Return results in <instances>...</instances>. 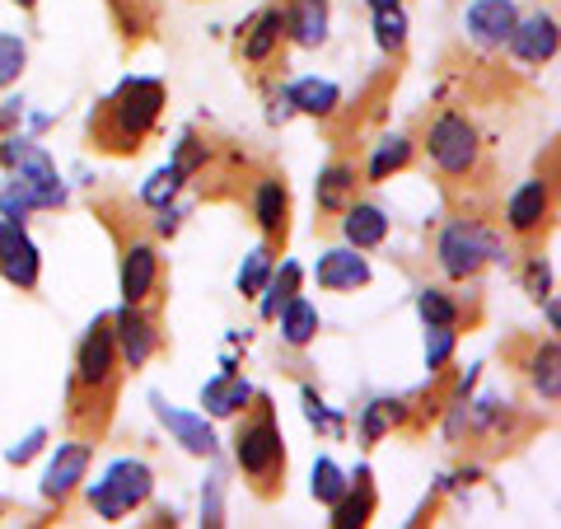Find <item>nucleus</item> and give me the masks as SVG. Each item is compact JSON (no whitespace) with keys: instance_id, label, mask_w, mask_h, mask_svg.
<instances>
[{"instance_id":"nucleus-1","label":"nucleus","mask_w":561,"mask_h":529,"mask_svg":"<svg viewBox=\"0 0 561 529\" xmlns=\"http://www.w3.org/2000/svg\"><path fill=\"white\" fill-rule=\"evenodd\" d=\"M164 109V85L160 80H146V76H131L122 80V90L103 103L94 113L90 132L99 140V150H113V155H131L140 150V140L154 132Z\"/></svg>"},{"instance_id":"nucleus-2","label":"nucleus","mask_w":561,"mask_h":529,"mask_svg":"<svg viewBox=\"0 0 561 529\" xmlns=\"http://www.w3.org/2000/svg\"><path fill=\"white\" fill-rule=\"evenodd\" d=\"M0 165L14 173L10 183L24 192L33 211L38 206H66V188H61L57 169H51L43 146H33V140H24V136H10V140H0Z\"/></svg>"},{"instance_id":"nucleus-3","label":"nucleus","mask_w":561,"mask_h":529,"mask_svg":"<svg viewBox=\"0 0 561 529\" xmlns=\"http://www.w3.org/2000/svg\"><path fill=\"white\" fill-rule=\"evenodd\" d=\"M491 258H501V244L478 221H449L440 230V239H435V262H440V272L449 281L478 277Z\"/></svg>"},{"instance_id":"nucleus-4","label":"nucleus","mask_w":561,"mask_h":529,"mask_svg":"<svg viewBox=\"0 0 561 529\" xmlns=\"http://www.w3.org/2000/svg\"><path fill=\"white\" fill-rule=\"evenodd\" d=\"M426 155L449 179H468L482 165V136L463 113H440L426 132Z\"/></svg>"},{"instance_id":"nucleus-5","label":"nucleus","mask_w":561,"mask_h":529,"mask_svg":"<svg viewBox=\"0 0 561 529\" xmlns=\"http://www.w3.org/2000/svg\"><path fill=\"white\" fill-rule=\"evenodd\" d=\"M150 492H154L150 464H140V460H117L108 473H103V483L90 487V506L99 510L103 520H122V516H131L136 506H146Z\"/></svg>"},{"instance_id":"nucleus-6","label":"nucleus","mask_w":561,"mask_h":529,"mask_svg":"<svg viewBox=\"0 0 561 529\" xmlns=\"http://www.w3.org/2000/svg\"><path fill=\"white\" fill-rule=\"evenodd\" d=\"M234 460H239V469L249 473L257 487H272V479L286 469V450H280V431H276L272 413H257L253 421H243V427H239Z\"/></svg>"},{"instance_id":"nucleus-7","label":"nucleus","mask_w":561,"mask_h":529,"mask_svg":"<svg viewBox=\"0 0 561 529\" xmlns=\"http://www.w3.org/2000/svg\"><path fill=\"white\" fill-rule=\"evenodd\" d=\"M117 375V342H113V328L108 319H99L80 342V357H76V380L84 390H108Z\"/></svg>"},{"instance_id":"nucleus-8","label":"nucleus","mask_w":561,"mask_h":529,"mask_svg":"<svg viewBox=\"0 0 561 529\" xmlns=\"http://www.w3.org/2000/svg\"><path fill=\"white\" fill-rule=\"evenodd\" d=\"M38 249H33V239L20 230L14 221L0 216V277L10 281V286L20 291H33L38 286Z\"/></svg>"},{"instance_id":"nucleus-9","label":"nucleus","mask_w":561,"mask_h":529,"mask_svg":"<svg viewBox=\"0 0 561 529\" xmlns=\"http://www.w3.org/2000/svg\"><path fill=\"white\" fill-rule=\"evenodd\" d=\"M515 20H519L515 0H472L463 14V29L478 47H505L515 33Z\"/></svg>"},{"instance_id":"nucleus-10","label":"nucleus","mask_w":561,"mask_h":529,"mask_svg":"<svg viewBox=\"0 0 561 529\" xmlns=\"http://www.w3.org/2000/svg\"><path fill=\"white\" fill-rule=\"evenodd\" d=\"M515 52L519 61H529V66H548L557 57V14H524V20H515V33H511V43H505Z\"/></svg>"},{"instance_id":"nucleus-11","label":"nucleus","mask_w":561,"mask_h":529,"mask_svg":"<svg viewBox=\"0 0 561 529\" xmlns=\"http://www.w3.org/2000/svg\"><path fill=\"white\" fill-rule=\"evenodd\" d=\"M108 328H113V342H117V361H127L131 370L146 365L154 357V347H160V338H154V328H150L146 314H140V305H122Z\"/></svg>"},{"instance_id":"nucleus-12","label":"nucleus","mask_w":561,"mask_h":529,"mask_svg":"<svg viewBox=\"0 0 561 529\" xmlns=\"http://www.w3.org/2000/svg\"><path fill=\"white\" fill-rule=\"evenodd\" d=\"M552 216V183L548 179H529V183H519L515 188V198L511 206H505V221H511V230L515 235H538L542 225H548Z\"/></svg>"},{"instance_id":"nucleus-13","label":"nucleus","mask_w":561,"mask_h":529,"mask_svg":"<svg viewBox=\"0 0 561 529\" xmlns=\"http://www.w3.org/2000/svg\"><path fill=\"white\" fill-rule=\"evenodd\" d=\"M150 403H154V417L164 421V431H169L173 440H179V446H183L187 454H206V460H210V454H216V431L206 427V417L173 408V403H164L160 394H154Z\"/></svg>"},{"instance_id":"nucleus-14","label":"nucleus","mask_w":561,"mask_h":529,"mask_svg":"<svg viewBox=\"0 0 561 529\" xmlns=\"http://www.w3.org/2000/svg\"><path fill=\"white\" fill-rule=\"evenodd\" d=\"M154 281H160V254H154V244H131L122 254V305H146Z\"/></svg>"},{"instance_id":"nucleus-15","label":"nucleus","mask_w":561,"mask_h":529,"mask_svg":"<svg viewBox=\"0 0 561 529\" xmlns=\"http://www.w3.org/2000/svg\"><path fill=\"white\" fill-rule=\"evenodd\" d=\"M84 469H90V446H84V440H70V446H61L57 454H51V464H47L43 497L47 502H66L70 492L84 483Z\"/></svg>"},{"instance_id":"nucleus-16","label":"nucleus","mask_w":561,"mask_h":529,"mask_svg":"<svg viewBox=\"0 0 561 529\" xmlns=\"http://www.w3.org/2000/svg\"><path fill=\"white\" fill-rule=\"evenodd\" d=\"M313 281L323 291H356V286H370V262L360 258V249H328L313 268Z\"/></svg>"},{"instance_id":"nucleus-17","label":"nucleus","mask_w":561,"mask_h":529,"mask_svg":"<svg viewBox=\"0 0 561 529\" xmlns=\"http://www.w3.org/2000/svg\"><path fill=\"white\" fill-rule=\"evenodd\" d=\"M342 239L351 244V249H379L383 239H389V216L375 206V202H351L342 211Z\"/></svg>"},{"instance_id":"nucleus-18","label":"nucleus","mask_w":561,"mask_h":529,"mask_svg":"<svg viewBox=\"0 0 561 529\" xmlns=\"http://www.w3.org/2000/svg\"><path fill=\"white\" fill-rule=\"evenodd\" d=\"M253 403V384L249 380H234V361L225 357V370L216 380H206V390H202V408L210 417H234L239 408H249Z\"/></svg>"},{"instance_id":"nucleus-19","label":"nucleus","mask_w":561,"mask_h":529,"mask_svg":"<svg viewBox=\"0 0 561 529\" xmlns=\"http://www.w3.org/2000/svg\"><path fill=\"white\" fill-rule=\"evenodd\" d=\"M280 20H286V38L290 43L319 47L328 38V0H286Z\"/></svg>"},{"instance_id":"nucleus-20","label":"nucleus","mask_w":561,"mask_h":529,"mask_svg":"<svg viewBox=\"0 0 561 529\" xmlns=\"http://www.w3.org/2000/svg\"><path fill=\"white\" fill-rule=\"evenodd\" d=\"M356 487H346L337 502H332V529H360V525H370L375 516V487H370V473H356L351 479Z\"/></svg>"},{"instance_id":"nucleus-21","label":"nucleus","mask_w":561,"mask_h":529,"mask_svg":"<svg viewBox=\"0 0 561 529\" xmlns=\"http://www.w3.org/2000/svg\"><path fill=\"white\" fill-rule=\"evenodd\" d=\"M253 216L262 225V235H286V216H290V192L280 179H262L253 188Z\"/></svg>"},{"instance_id":"nucleus-22","label":"nucleus","mask_w":561,"mask_h":529,"mask_svg":"<svg viewBox=\"0 0 561 529\" xmlns=\"http://www.w3.org/2000/svg\"><path fill=\"white\" fill-rule=\"evenodd\" d=\"M276 319H280V338H286L290 347H309L313 338H319V309H313V300H305L300 291L276 309Z\"/></svg>"},{"instance_id":"nucleus-23","label":"nucleus","mask_w":561,"mask_h":529,"mask_svg":"<svg viewBox=\"0 0 561 529\" xmlns=\"http://www.w3.org/2000/svg\"><path fill=\"white\" fill-rule=\"evenodd\" d=\"M313 198H319V211L328 216H342V211L356 202V169L351 165H332L319 173V188H313Z\"/></svg>"},{"instance_id":"nucleus-24","label":"nucleus","mask_w":561,"mask_h":529,"mask_svg":"<svg viewBox=\"0 0 561 529\" xmlns=\"http://www.w3.org/2000/svg\"><path fill=\"white\" fill-rule=\"evenodd\" d=\"M286 103L290 109H300V113H309V117H328V113H337L342 90L332 80H295L286 90Z\"/></svg>"},{"instance_id":"nucleus-25","label":"nucleus","mask_w":561,"mask_h":529,"mask_svg":"<svg viewBox=\"0 0 561 529\" xmlns=\"http://www.w3.org/2000/svg\"><path fill=\"white\" fill-rule=\"evenodd\" d=\"M280 38H286V20H280V10H262L253 29H249V38H243V61H267L272 52L280 47Z\"/></svg>"},{"instance_id":"nucleus-26","label":"nucleus","mask_w":561,"mask_h":529,"mask_svg":"<svg viewBox=\"0 0 561 529\" xmlns=\"http://www.w3.org/2000/svg\"><path fill=\"white\" fill-rule=\"evenodd\" d=\"M408 165H412V140L408 136H383L379 146H375V155H370V165H365V179L383 183L389 173L408 169Z\"/></svg>"},{"instance_id":"nucleus-27","label":"nucleus","mask_w":561,"mask_h":529,"mask_svg":"<svg viewBox=\"0 0 561 529\" xmlns=\"http://www.w3.org/2000/svg\"><path fill=\"white\" fill-rule=\"evenodd\" d=\"M300 277H305V272H300V262H280V272L272 268L267 286H262V291H267V300H262V319H276V309L286 305L295 291H300Z\"/></svg>"},{"instance_id":"nucleus-28","label":"nucleus","mask_w":561,"mask_h":529,"mask_svg":"<svg viewBox=\"0 0 561 529\" xmlns=\"http://www.w3.org/2000/svg\"><path fill=\"white\" fill-rule=\"evenodd\" d=\"M557 365H561V351H557V342L538 347V351H534V361H529V380H534V390H538L542 398H548V403H557V394H561Z\"/></svg>"},{"instance_id":"nucleus-29","label":"nucleus","mask_w":561,"mask_h":529,"mask_svg":"<svg viewBox=\"0 0 561 529\" xmlns=\"http://www.w3.org/2000/svg\"><path fill=\"white\" fill-rule=\"evenodd\" d=\"M375 43L383 52H402V47H408V14H402V5L375 10Z\"/></svg>"},{"instance_id":"nucleus-30","label":"nucleus","mask_w":561,"mask_h":529,"mask_svg":"<svg viewBox=\"0 0 561 529\" xmlns=\"http://www.w3.org/2000/svg\"><path fill=\"white\" fill-rule=\"evenodd\" d=\"M179 188H183V169L169 165V169H160V173H150V183L140 188V202L160 211V206H169L173 198H179Z\"/></svg>"},{"instance_id":"nucleus-31","label":"nucleus","mask_w":561,"mask_h":529,"mask_svg":"<svg viewBox=\"0 0 561 529\" xmlns=\"http://www.w3.org/2000/svg\"><path fill=\"white\" fill-rule=\"evenodd\" d=\"M24 61H28V47L20 33H0V90H10V85L20 80Z\"/></svg>"},{"instance_id":"nucleus-32","label":"nucleus","mask_w":561,"mask_h":529,"mask_svg":"<svg viewBox=\"0 0 561 529\" xmlns=\"http://www.w3.org/2000/svg\"><path fill=\"white\" fill-rule=\"evenodd\" d=\"M267 277H272V249L262 244V249H253L249 258H243V268H239V291H243V295H262Z\"/></svg>"},{"instance_id":"nucleus-33","label":"nucleus","mask_w":561,"mask_h":529,"mask_svg":"<svg viewBox=\"0 0 561 529\" xmlns=\"http://www.w3.org/2000/svg\"><path fill=\"white\" fill-rule=\"evenodd\" d=\"M416 314H421L426 324H449V328L459 324V305H454L445 291H435V286H426V291L416 295Z\"/></svg>"},{"instance_id":"nucleus-34","label":"nucleus","mask_w":561,"mask_h":529,"mask_svg":"<svg viewBox=\"0 0 561 529\" xmlns=\"http://www.w3.org/2000/svg\"><path fill=\"white\" fill-rule=\"evenodd\" d=\"M346 487H351V479H346V473H342V469H337V464H332L328 454H323V460L313 464V497H319L323 506H332V502H337Z\"/></svg>"},{"instance_id":"nucleus-35","label":"nucleus","mask_w":561,"mask_h":529,"mask_svg":"<svg viewBox=\"0 0 561 529\" xmlns=\"http://www.w3.org/2000/svg\"><path fill=\"white\" fill-rule=\"evenodd\" d=\"M393 421H402V403L379 398V403H370V408H365V417H360V436H365V440H379L383 431L393 427Z\"/></svg>"},{"instance_id":"nucleus-36","label":"nucleus","mask_w":561,"mask_h":529,"mask_svg":"<svg viewBox=\"0 0 561 529\" xmlns=\"http://www.w3.org/2000/svg\"><path fill=\"white\" fill-rule=\"evenodd\" d=\"M454 357V328L449 324H426V370H445Z\"/></svg>"},{"instance_id":"nucleus-37","label":"nucleus","mask_w":561,"mask_h":529,"mask_svg":"<svg viewBox=\"0 0 561 529\" xmlns=\"http://www.w3.org/2000/svg\"><path fill=\"white\" fill-rule=\"evenodd\" d=\"M300 398H305V417H309L319 431H328V436H337V431H342V417H332V413H328V403L313 394V390H305Z\"/></svg>"},{"instance_id":"nucleus-38","label":"nucleus","mask_w":561,"mask_h":529,"mask_svg":"<svg viewBox=\"0 0 561 529\" xmlns=\"http://www.w3.org/2000/svg\"><path fill=\"white\" fill-rule=\"evenodd\" d=\"M43 440H47V431H43V427H38V431H28V436L20 440V446H10V450H5V460H10V464H28L33 454L43 450Z\"/></svg>"},{"instance_id":"nucleus-39","label":"nucleus","mask_w":561,"mask_h":529,"mask_svg":"<svg viewBox=\"0 0 561 529\" xmlns=\"http://www.w3.org/2000/svg\"><path fill=\"white\" fill-rule=\"evenodd\" d=\"M202 520L206 525H225V510H220V479H210L202 492Z\"/></svg>"},{"instance_id":"nucleus-40","label":"nucleus","mask_w":561,"mask_h":529,"mask_svg":"<svg viewBox=\"0 0 561 529\" xmlns=\"http://www.w3.org/2000/svg\"><path fill=\"white\" fill-rule=\"evenodd\" d=\"M529 291H534L538 300L552 295V277H548V268H542V262H529Z\"/></svg>"},{"instance_id":"nucleus-41","label":"nucleus","mask_w":561,"mask_h":529,"mask_svg":"<svg viewBox=\"0 0 561 529\" xmlns=\"http://www.w3.org/2000/svg\"><path fill=\"white\" fill-rule=\"evenodd\" d=\"M154 230H160V235H173V230H179V211H173V206H160V221H154Z\"/></svg>"},{"instance_id":"nucleus-42","label":"nucleus","mask_w":561,"mask_h":529,"mask_svg":"<svg viewBox=\"0 0 561 529\" xmlns=\"http://www.w3.org/2000/svg\"><path fill=\"white\" fill-rule=\"evenodd\" d=\"M370 10H389V5H398V0H365Z\"/></svg>"},{"instance_id":"nucleus-43","label":"nucleus","mask_w":561,"mask_h":529,"mask_svg":"<svg viewBox=\"0 0 561 529\" xmlns=\"http://www.w3.org/2000/svg\"><path fill=\"white\" fill-rule=\"evenodd\" d=\"M10 5H20V10H33V5H38V0H10Z\"/></svg>"}]
</instances>
